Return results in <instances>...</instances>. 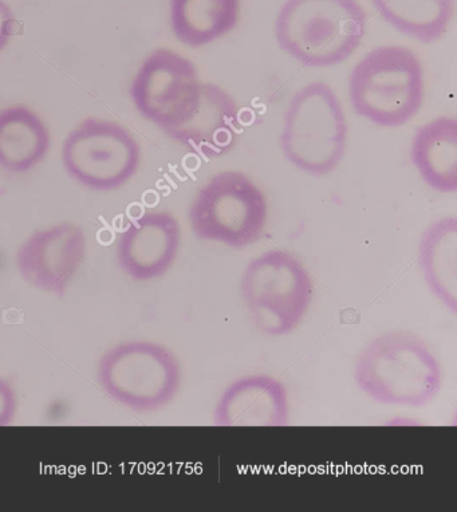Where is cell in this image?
I'll use <instances>...</instances> for the list:
<instances>
[{
  "instance_id": "cell-15",
  "label": "cell",
  "mask_w": 457,
  "mask_h": 512,
  "mask_svg": "<svg viewBox=\"0 0 457 512\" xmlns=\"http://www.w3.org/2000/svg\"><path fill=\"white\" fill-rule=\"evenodd\" d=\"M411 160L424 183L440 194L457 192V120L441 116L413 136Z\"/></svg>"
},
{
  "instance_id": "cell-10",
  "label": "cell",
  "mask_w": 457,
  "mask_h": 512,
  "mask_svg": "<svg viewBox=\"0 0 457 512\" xmlns=\"http://www.w3.org/2000/svg\"><path fill=\"white\" fill-rule=\"evenodd\" d=\"M88 255L84 228L63 222L35 231L18 247L15 266L23 281L42 293L63 295Z\"/></svg>"
},
{
  "instance_id": "cell-2",
  "label": "cell",
  "mask_w": 457,
  "mask_h": 512,
  "mask_svg": "<svg viewBox=\"0 0 457 512\" xmlns=\"http://www.w3.org/2000/svg\"><path fill=\"white\" fill-rule=\"evenodd\" d=\"M365 33L366 13L357 0H286L275 21L279 47L309 68L345 62Z\"/></svg>"
},
{
  "instance_id": "cell-5",
  "label": "cell",
  "mask_w": 457,
  "mask_h": 512,
  "mask_svg": "<svg viewBox=\"0 0 457 512\" xmlns=\"http://www.w3.org/2000/svg\"><path fill=\"white\" fill-rule=\"evenodd\" d=\"M240 294L255 329L267 337H283L305 319L313 302L314 283L297 256L270 250L248 263Z\"/></svg>"
},
{
  "instance_id": "cell-14",
  "label": "cell",
  "mask_w": 457,
  "mask_h": 512,
  "mask_svg": "<svg viewBox=\"0 0 457 512\" xmlns=\"http://www.w3.org/2000/svg\"><path fill=\"white\" fill-rule=\"evenodd\" d=\"M49 126L29 106L14 104L0 109V169L27 173L49 155Z\"/></svg>"
},
{
  "instance_id": "cell-8",
  "label": "cell",
  "mask_w": 457,
  "mask_h": 512,
  "mask_svg": "<svg viewBox=\"0 0 457 512\" xmlns=\"http://www.w3.org/2000/svg\"><path fill=\"white\" fill-rule=\"evenodd\" d=\"M141 147L120 122L88 117L69 132L62 144L66 173L82 187L112 192L125 187L139 172Z\"/></svg>"
},
{
  "instance_id": "cell-17",
  "label": "cell",
  "mask_w": 457,
  "mask_h": 512,
  "mask_svg": "<svg viewBox=\"0 0 457 512\" xmlns=\"http://www.w3.org/2000/svg\"><path fill=\"white\" fill-rule=\"evenodd\" d=\"M240 6L242 0H171L173 35L193 49L211 45L238 25Z\"/></svg>"
},
{
  "instance_id": "cell-7",
  "label": "cell",
  "mask_w": 457,
  "mask_h": 512,
  "mask_svg": "<svg viewBox=\"0 0 457 512\" xmlns=\"http://www.w3.org/2000/svg\"><path fill=\"white\" fill-rule=\"evenodd\" d=\"M188 220L196 238L240 250L262 239L269 203L265 192L243 172L223 171L196 192Z\"/></svg>"
},
{
  "instance_id": "cell-16",
  "label": "cell",
  "mask_w": 457,
  "mask_h": 512,
  "mask_svg": "<svg viewBox=\"0 0 457 512\" xmlns=\"http://www.w3.org/2000/svg\"><path fill=\"white\" fill-rule=\"evenodd\" d=\"M417 262L429 291L457 314V219L445 216L429 224L417 247Z\"/></svg>"
},
{
  "instance_id": "cell-6",
  "label": "cell",
  "mask_w": 457,
  "mask_h": 512,
  "mask_svg": "<svg viewBox=\"0 0 457 512\" xmlns=\"http://www.w3.org/2000/svg\"><path fill=\"white\" fill-rule=\"evenodd\" d=\"M105 395L129 411L153 413L176 399L183 370L176 354L151 341H126L106 350L97 366Z\"/></svg>"
},
{
  "instance_id": "cell-1",
  "label": "cell",
  "mask_w": 457,
  "mask_h": 512,
  "mask_svg": "<svg viewBox=\"0 0 457 512\" xmlns=\"http://www.w3.org/2000/svg\"><path fill=\"white\" fill-rule=\"evenodd\" d=\"M357 387L390 407L421 408L443 388V368L427 342L409 332L374 337L354 365Z\"/></svg>"
},
{
  "instance_id": "cell-13",
  "label": "cell",
  "mask_w": 457,
  "mask_h": 512,
  "mask_svg": "<svg viewBox=\"0 0 457 512\" xmlns=\"http://www.w3.org/2000/svg\"><path fill=\"white\" fill-rule=\"evenodd\" d=\"M242 129L240 106L235 98L220 86L203 82L195 113L165 135L200 155L219 157L235 148Z\"/></svg>"
},
{
  "instance_id": "cell-9",
  "label": "cell",
  "mask_w": 457,
  "mask_h": 512,
  "mask_svg": "<svg viewBox=\"0 0 457 512\" xmlns=\"http://www.w3.org/2000/svg\"><path fill=\"white\" fill-rule=\"evenodd\" d=\"M202 85L195 65L171 49L152 51L141 63L130 98L137 112L167 133L191 118L202 97Z\"/></svg>"
},
{
  "instance_id": "cell-20",
  "label": "cell",
  "mask_w": 457,
  "mask_h": 512,
  "mask_svg": "<svg viewBox=\"0 0 457 512\" xmlns=\"http://www.w3.org/2000/svg\"><path fill=\"white\" fill-rule=\"evenodd\" d=\"M17 17L13 9L6 2L0 0V53L9 46L14 37Z\"/></svg>"
},
{
  "instance_id": "cell-11",
  "label": "cell",
  "mask_w": 457,
  "mask_h": 512,
  "mask_svg": "<svg viewBox=\"0 0 457 512\" xmlns=\"http://www.w3.org/2000/svg\"><path fill=\"white\" fill-rule=\"evenodd\" d=\"M181 228L168 211H149L118 235L116 258L122 273L136 282L164 277L179 255Z\"/></svg>"
},
{
  "instance_id": "cell-12",
  "label": "cell",
  "mask_w": 457,
  "mask_h": 512,
  "mask_svg": "<svg viewBox=\"0 0 457 512\" xmlns=\"http://www.w3.org/2000/svg\"><path fill=\"white\" fill-rule=\"evenodd\" d=\"M290 412L285 384L269 374H254L224 389L215 407L214 424L223 428H281L289 425Z\"/></svg>"
},
{
  "instance_id": "cell-19",
  "label": "cell",
  "mask_w": 457,
  "mask_h": 512,
  "mask_svg": "<svg viewBox=\"0 0 457 512\" xmlns=\"http://www.w3.org/2000/svg\"><path fill=\"white\" fill-rule=\"evenodd\" d=\"M18 413V395L13 384L0 377V428L10 427Z\"/></svg>"
},
{
  "instance_id": "cell-3",
  "label": "cell",
  "mask_w": 457,
  "mask_h": 512,
  "mask_svg": "<svg viewBox=\"0 0 457 512\" xmlns=\"http://www.w3.org/2000/svg\"><path fill=\"white\" fill-rule=\"evenodd\" d=\"M423 65L404 46L377 47L360 59L349 78L354 112L382 128H399L423 106Z\"/></svg>"
},
{
  "instance_id": "cell-18",
  "label": "cell",
  "mask_w": 457,
  "mask_h": 512,
  "mask_svg": "<svg viewBox=\"0 0 457 512\" xmlns=\"http://www.w3.org/2000/svg\"><path fill=\"white\" fill-rule=\"evenodd\" d=\"M386 23L416 41L443 38L455 14V0H372Z\"/></svg>"
},
{
  "instance_id": "cell-4",
  "label": "cell",
  "mask_w": 457,
  "mask_h": 512,
  "mask_svg": "<svg viewBox=\"0 0 457 512\" xmlns=\"http://www.w3.org/2000/svg\"><path fill=\"white\" fill-rule=\"evenodd\" d=\"M349 126L340 98L328 84L310 82L287 106L281 133L283 156L299 171L326 176L348 148Z\"/></svg>"
}]
</instances>
